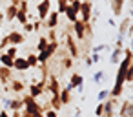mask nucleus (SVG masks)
Masks as SVG:
<instances>
[{"mask_svg":"<svg viewBox=\"0 0 133 117\" xmlns=\"http://www.w3.org/2000/svg\"><path fill=\"white\" fill-rule=\"evenodd\" d=\"M86 2H93V0H86Z\"/></svg>","mask_w":133,"mask_h":117,"instance_id":"nucleus-54","label":"nucleus"},{"mask_svg":"<svg viewBox=\"0 0 133 117\" xmlns=\"http://www.w3.org/2000/svg\"><path fill=\"white\" fill-rule=\"evenodd\" d=\"M126 82H133V62L128 68V71H126Z\"/></svg>","mask_w":133,"mask_h":117,"instance_id":"nucleus-37","label":"nucleus"},{"mask_svg":"<svg viewBox=\"0 0 133 117\" xmlns=\"http://www.w3.org/2000/svg\"><path fill=\"white\" fill-rule=\"evenodd\" d=\"M104 77H106V71L100 70V71H97V73L93 75V82H95V84H100V82L104 81Z\"/></svg>","mask_w":133,"mask_h":117,"instance_id":"nucleus-30","label":"nucleus"},{"mask_svg":"<svg viewBox=\"0 0 133 117\" xmlns=\"http://www.w3.org/2000/svg\"><path fill=\"white\" fill-rule=\"evenodd\" d=\"M0 86H2V84H0Z\"/></svg>","mask_w":133,"mask_h":117,"instance_id":"nucleus-57","label":"nucleus"},{"mask_svg":"<svg viewBox=\"0 0 133 117\" xmlns=\"http://www.w3.org/2000/svg\"><path fill=\"white\" fill-rule=\"evenodd\" d=\"M13 57H9L6 51H2V53H0V64H2V66H6V68H11L13 70Z\"/></svg>","mask_w":133,"mask_h":117,"instance_id":"nucleus-21","label":"nucleus"},{"mask_svg":"<svg viewBox=\"0 0 133 117\" xmlns=\"http://www.w3.org/2000/svg\"><path fill=\"white\" fill-rule=\"evenodd\" d=\"M78 86H84V77H82L80 73H71V79H69V82L66 84V88L73 91V90L78 88Z\"/></svg>","mask_w":133,"mask_h":117,"instance_id":"nucleus-12","label":"nucleus"},{"mask_svg":"<svg viewBox=\"0 0 133 117\" xmlns=\"http://www.w3.org/2000/svg\"><path fill=\"white\" fill-rule=\"evenodd\" d=\"M15 20H18V22H20V26H24V24H28V22H29V19H28V13H22V11H17V17H15Z\"/></svg>","mask_w":133,"mask_h":117,"instance_id":"nucleus-26","label":"nucleus"},{"mask_svg":"<svg viewBox=\"0 0 133 117\" xmlns=\"http://www.w3.org/2000/svg\"><path fill=\"white\" fill-rule=\"evenodd\" d=\"M109 97V90H100L98 91V95H97V99H98V102H102V101H106Z\"/></svg>","mask_w":133,"mask_h":117,"instance_id":"nucleus-33","label":"nucleus"},{"mask_svg":"<svg viewBox=\"0 0 133 117\" xmlns=\"http://www.w3.org/2000/svg\"><path fill=\"white\" fill-rule=\"evenodd\" d=\"M115 48H126L124 46V35H117V40H115Z\"/></svg>","mask_w":133,"mask_h":117,"instance_id":"nucleus-35","label":"nucleus"},{"mask_svg":"<svg viewBox=\"0 0 133 117\" xmlns=\"http://www.w3.org/2000/svg\"><path fill=\"white\" fill-rule=\"evenodd\" d=\"M104 2H108V0H104Z\"/></svg>","mask_w":133,"mask_h":117,"instance_id":"nucleus-56","label":"nucleus"},{"mask_svg":"<svg viewBox=\"0 0 133 117\" xmlns=\"http://www.w3.org/2000/svg\"><path fill=\"white\" fill-rule=\"evenodd\" d=\"M8 46H11V44H9V39H8V35H2V37H0V53L6 51Z\"/></svg>","mask_w":133,"mask_h":117,"instance_id":"nucleus-29","label":"nucleus"},{"mask_svg":"<svg viewBox=\"0 0 133 117\" xmlns=\"http://www.w3.org/2000/svg\"><path fill=\"white\" fill-rule=\"evenodd\" d=\"M9 2H11V6H15V8L20 6V0H9Z\"/></svg>","mask_w":133,"mask_h":117,"instance_id":"nucleus-47","label":"nucleus"},{"mask_svg":"<svg viewBox=\"0 0 133 117\" xmlns=\"http://www.w3.org/2000/svg\"><path fill=\"white\" fill-rule=\"evenodd\" d=\"M44 117H58V112H55V110H48V112H44Z\"/></svg>","mask_w":133,"mask_h":117,"instance_id":"nucleus-42","label":"nucleus"},{"mask_svg":"<svg viewBox=\"0 0 133 117\" xmlns=\"http://www.w3.org/2000/svg\"><path fill=\"white\" fill-rule=\"evenodd\" d=\"M22 102H24V110H28V112H31V113H38V112H42V104L37 102V99L31 97L29 93L22 95ZM42 113H44V112H42Z\"/></svg>","mask_w":133,"mask_h":117,"instance_id":"nucleus-2","label":"nucleus"},{"mask_svg":"<svg viewBox=\"0 0 133 117\" xmlns=\"http://www.w3.org/2000/svg\"><path fill=\"white\" fill-rule=\"evenodd\" d=\"M8 86H9V91H13V93H17V95H20V93L26 90V84H24L20 79H11V82H9Z\"/></svg>","mask_w":133,"mask_h":117,"instance_id":"nucleus-14","label":"nucleus"},{"mask_svg":"<svg viewBox=\"0 0 133 117\" xmlns=\"http://www.w3.org/2000/svg\"><path fill=\"white\" fill-rule=\"evenodd\" d=\"M91 17H93V2L82 0V6H80V11H78V19L86 24V22H91Z\"/></svg>","mask_w":133,"mask_h":117,"instance_id":"nucleus-3","label":"nucleus"},{"mask_svg":"<svg viewBox=\"0 0 133 117\" xmlns=\"http://www.w3.org/2000/svg\"><path fill=\"white\" fill-rule=\"evenodd\" d=\"M64 39H66V48H68V51H69V57H71V59H78V57H80V48H78V44H77V39H75L69 31L64 33Z\"/></svg>","mask_w":133,"mask_h":117,"instance_id":"nucleus-1","label":"nucleus"},{"mask_svg":"<svg viewBox=\"0 0 133 117\" xmlns=\"http://www.w3.org/2000/svg\"><path fill=\"white\" fill-rule=\"evenodd\" d=\"M4 11H0V37H2V24H4Z\"/></svg>","mask_w":133,"mask_h":117,"instance_id":"nucleus-45","label":"nucleus"},{"mask_svg":"<svg viewBox=\"0 0 133 117\" xmlns=\"http://www.w3.org/2000/svg\"><path fill=\"white\" fill-rule=\"evenodd\" d=\"M122 20H120V24H118V35H124L126 37V33H128V29H129V24L133 22L129 17H120Z\"/></svg>","mask_w":133,"mask_h":117,"instance_id":"nucleus-17","label":"nucleus"},{"mask_svg":"<svg viewBox=\"0 0 133 117\" xmlns=\"http://www.w3.org/2000/svg\"><path fill=\"white\" fill-rule=\"evenodd\" d=\"M24 108V102H22V97L18 95L17 99H4V110L8 112V110H11V112H15V110H22Z\"/></svg>","mask_w":133,"mask_h":117,"instance_id":"nucleus-8","label":"nucleus"},{"mask_svg":"<svg viewBox=\"0 0 133 117\" xmlns=\"http://www.w3.org/2000/svg\"><path fill=\"white\" fill-rule=\"evenodd\" d=\"M68 6H69L68 0H57V11H58V15H62V13L66 11Z\"/></svg>","mask_w":133,"mask_h":117,"instance_id":"nucleus-28","label":"nucleus"},{"mask_svg":"<svg viewBox=\"0 0 133 117\" xmlns=\"http://www.w3.org/2000/svg\"><path fill=\"white\" fill-rule=\"evenodd\" d=\"M131 102H133V101H131Z\"/></svg>","mask_w":133,"mask_h":117,"instance_id":"nucleus-58","label":"nucleus"},{"mask_svg":"<svg viewBox=\"0 0 133 117\" xmlns=\"http://www.w3.org/2000/svg\"><path fill=\"white\" fill-rule=\"evenodd\" d=\"M71 29H73V37H75L77 40H86V28H84V22H82L80 19H78L77 22H73Z\"/></svg>","mask_w":133,"mask_h":117,"instance_id":"nucleus-9","label":"nucleus"},{"mask_svg":"<svg viewBox=\"0 0 133 117\" xmlns=\"http://www.w3.org/2000/svg\"><path fill=\"white\" fill-rule=\"evenodd\" d=\"M129 19H131V20H133V8H131V9H129Z\"/></svg>","mask_w":133,"mask_h":117,"instance_id":"nucleus-51","label":"nucleus"},{"mask_svg":"<svg viewBox=\"0 0 133 117\" xmlns=\"http://www.w3.org/2000/svg\"><path fill=\"white\" fill-rule=\"evenodd\" d=\"M48 102H49V108L55 110V112H58V110L62 108V102H60V97H58V95H51Z\"/></svg>","mask_w":133,"mask_h":117,"instance_id":"nucleus-23","label":"nucleus"},{"mask_svg":"<svg viewBox=\"0 0 133 117\" xmlns=\"http://www.w3.org/2000/svg\"><path fill=\"white\" fill-rule=\"evenodd\" d=\"M20 115H22V117H35V113H31V112H28V110H24V108L20 110Z\"/></svg>","mask_w":133,"mask_h":117,"instance_id":"nucleus-43","label":"nucleus"},{"mask_svg":"<svg viewBox=\"0 0 133 117\" xmlns=\"http://www.w3.org/2000/svg\"><path fill=\"white\" fill-rule=\"evenodd\" d=\"M126 0H109V9L113 17H122V9H124Z\"/></svg>","mask_w":133,"mask_h":117,"instance_id":"nucleus-10","label":"nucleus"},{"mask_svg":"<svg viewBox=\"0 0 133 117\" xmlns=\"http://www.w3.org/2000/svg\"><path fill=\"white\" fill-rule=\"evenodd\" d=\"M102 113H104V102H98L95 106V117H100Z\"/></svg>","mask_w":133,"mask_h":117,"instance_id":"nucleus-36","label":"nucleus"},{"mask_svg":"<svg viewBox=\"0 0 133 117\" xmlns=\"http://www.w3.org/2000/svg\"><path fill=\"white\" fill-rule=\"evenodd\" d=\"M13 70H17V71H28L29 70V64H28L26 57H17L13 60Z\"/></svg>","mask_w":133,"mask_h":117,"instance_id":"nucleus-15","label":"nucleus"},{"mask_svg":"<svg viewBox=\"0 0 133 117\" xmlns=\"http://www.w3.org/2000/svg\"><path fill=\"white\" fill-rule=\"evenodd\" d=\"M40 28H42V20L35 19L33 20V31H40Z\"/></svg>","mask_w":133,"mask_h":117,"instance_id":"nucleus-40","label":"nucleus"},{"mask_svg":"<svg viewBox=\"0 0 133 117\" xmlns=\"http://www.w3.org/2000/svg\"><path fill=\"white\" fill-rule=\"evenodd\" d=\"M120 117H133V102L124 101L120 104Z\"/></svg>","mask_w":133,"mask_h":117,"instance_id":"nucleus-16","label":"nucleus"},{"mask_svg":"<svg viewBox=\"0 0 133 117\" xmlns=\"http://www.w3.org/2000/svg\"><path fill=\"white\" fill-rule=\"evenodd\" d=\"M18 11H22V13H29V0H20Z\"/></svg>","mask_w":133,"mask_h":117,"instance_id":"nucleus-32","label":"nucleus"},{"mask_svg":"<svg viewBox=\"0 0 133 117\" xmlns=\"http://www.w3.org/2000/svg\"><path fill=\"white\" fill-rule=\"evenodd\" d=\"M128 37H133V22L129 24V29H128V33H126Z\"/></svg>","mask_w":133,"mask_h":117,"instance_id":"nucleus-46","label":"nucleus"},{"mask_svg":"<svg viewBox=\"0 0 133 117\" xmlns=\"http://www.w3.org/2000/svg\"><path fill=\"white\" fill-rule=\"evenodd\" d=\"M35 117H44V113H42V112H38V113H35Z\"/></svg>","mask_w":133,"mask_h":117,"instance_id":"nucleus-52","label":"nucleus"},{"mask_svg":"<svg viewBox=\"0 0 133 117\" xmlns=\"http://www.w3.org/2000/svg\"><path fill=\"white\" fill-rule=\"evenodd\" d=\"M17 11H18V8H15V6H8L6 8V13H4V19H6V22H13L15 20V17H17Z\"/></svg>","mask_w":133,"mask_h":117,"instance_id":"nucleus-19","label":"nucleus"},{"mask_svg":"<svg viewBox=\"0 0 133 117\" xmlns=\"http://www.w3.org/2000/svg\"><path fill=\"white\" fill-rule=\"evenodd\" d=\"M9 117H22V115H20V112H18V110H15V112H13Z\"/></svg>","mask_w":133,"mask_h":117,"instance_id":"nucleus-48","label":"nucleus"},{"mask_svg":"<svg viewBox=\"0 0 133 117\" xmlns=\"http://www.w3.org/2000/svg\"><path fill=\"white\" fill-rule=\"evenodd\" d=\"M49 11H51V0H40V2L37 4V19L38 20H46L48 19V15H49Z\"/></svg>","mask_w":133,"mask_h":117,"instance_id":"nucleus-5","label":"nucleus"},{"mask_svg":"<svg viewBox=\"0 0 133 117\" xmlns=\"http://www.w3.org/2000/svg\"><path fill=\"white\" fill-rule=\"evenodd\" d=\"M60 90H62V86H60L57 75H48V81H46V91H48L49 95H58Z\"/></svg>","mask_w":133,"mask_h":117,"instance_id":"nucleus-4","label":"nucleus"},{"mask_svg":"<svg viewBox=\"0 0 133 117\" xmlns=\"http://www.w3.org/2000/svg\"><path fill=\"white\" fill-rule=\"evenodd\" d=\"M122 55H124V48H122V50H120V48H113V50H111L109 62H111V64H118L120 59H122Z\"/></svg>","mask_w":133,"mask_h":117,"instance_id":"nucleus-18","label":"nucleus"},{"mask_svg":"<svg viewBox=\"0 0 133 117\" xmlns=\"http://www.w3.org/2000/svg\"><path fill=\"white\" fill-rule=\"evenodd\" d=\"M69 6H71V8H73V9L78 13V11H80V6H82V0H71V2H69Z\"/></svg>","mask_w":133,"mask_h":117,"instance_id":"nucleus-38","label":"nucleus"},{"mask_svg":"<svg viewBox=\"0 0 133 117\" xmlns=\"http://www.w3.org/2000/svg\"><path fill=\"white\" fill-rule=\"evenodd\" d=\"M84 28H86V39H88V37H93V24H91V22H86Z\"/></svg>","mask_w":133,"mask_h":117,"instance_id":"nucleus-34","label":"nucleus"},{"mask_svg":"<svg viewBox=\"0 0 133 117\" xmlns=\"http://www.w3.org/2000/svg\"><path fill=\"white\" fill-rule=\"evenodd\" d=\"M60 66H62V70H71V68H73V59H71V57H66V55H64V59H62Z\"/></svg>","mask_w":133,"mask_h":117,"instance_id":"nucleus-27","label":"nucleus"},{"mask_svg":"<svg viewBox=\"0 0 133 117\" xmlns=\"http://www.w3.org/2000/svg\"><path fill=\"white\" fill-rule=\"evenodd\" d=\"M0 117H9V113L6 110H2V112H0Z\"/></svg>","mask_w":133,"mask_h":117,"instance_id":"nucleus-50","label":"nucleus"},{"mask_svg":"<svg viewBox=\"0 0 133 117\" xmlns=\"http://www.w3.org/2000/svg\"><path fill=\"white\" fill-rule=\"evenodd\" d=\"M26 60H28L29 68H38V59H37V53H29V55L26 57Z\"/></svg>","mask_w":133,"mask_h":117,"instance_id":"nucleus-24","label":"nucleus"},{"mask_svg":"<svg viewBox=\"0 0 133 117\" xmlns=\"http://www.w3.org/2000/svg\"><path fill=\"white\" fill-rule=\"evenodd\" d=\"M22 29H24V33H31V31H33V22L24 24V26H22Z\"/></svg>","mask_w":133,"mask_h":117,"instance_id":"nucleus-41","label":"nucleus"},{"mask_svg":"<svg viewBox=\"0 0 133 117\" xmlns=\"http://www.w3.org/2000/svg\"><path fill=\"white\" fill-rule=\"evenodd\" d=\"M91 62H93V64L100 62V55H98V53H93V55H91Z\"/></svg>","mask_w":133,"mask_h":117,"instance_id":"nucleus-44","label":"nucleus"},{"mask_svg":"<svg viewBox=\"0 0 133 117\" xmlns=\"http://www.w3.org/2000/svg\"><path fill=\"white\" fill-rule=\"evenodd\" d=\"M58 97H60V102H62V106H66V104H71V90H68V88H62V90H60V93H58Z\"/></svg>","mask_w":133,"mask_h":117,"instance_id":"nucleus-20","label":"nucleus"},{"mask_svg":"<svg viewBox=\"0 0 133 117\" xmlns=\"http://www.w3.org/2000/svg\"><path fill=\"white\" fill-rule=\"evenodd\" d=\"M11 79H13V70L6 68V66H0V84L6 86L11 82Z\"/></svg>","mask_w":133,"mask_h":117,"instance_id":"nucleus-13","label":"nucleus"},{"mask_svg":"<svg viewBox=\"0 0 133 117\" xmlns=\"http://www.w3.org/2000/svg\"><path fill=\"white\" fill-rule=\"evenodd\" d=\"M64 15H66V19H68V20H69L71 24L78 20V13H77V11H75V9L71 8V6H68V8H66V11H64Z\"/></svg>","mask_w":133,"mask_h":117,"instance_id":"nucleus-22","label":"nucleus"},{"mask_svg":"<svg viewBox=\"0 0 133 117\" xmlns=\"http://www.w3.org/2000/svg\"><path fill=\"white\" fill-rule=\"evenodd\" d=\"M58 11H49V15H48V19L42 22L44 26H46V29H55L57 26H58Z\"/></svg>","mask_w":133,"mask_h":117,"instance_id":"nucleus-11","label":"nucleus"},{"mask_svg":"<svg viewBox=\"0 0 133 117\" xmlns=\"http://www.w3.org/2000/svg\"><path fill=\"white\" fill-rule=\"evenodd\" d=\"M48 31H49V33H48L46 39H48L49 42H55V40H57V29H48Z\"/></svg>","mask_w":133,"mask_h":117,"instance_id":"nucleus-39","label":"nucleus"},{"mask_svg":"<svg viewBox=\"0 0 133 117\" xmlns=\"http://www.w3.org/2000/svg\"><path fill=\"white\" fill-rule=\"evenodd\" d=\"M48 44H49V40L46 39V37H40L38 39V42H37V51L40 53V51H44L46 48H48Z\"/></svg>","mask_w":133,"mask_h":117,"instance_id":"nucleus-25","label":"nucleus"},{"mask_svg":"<svg viewBox=\"0 0 133 117\" xmlns=\"http://www.w3.org/2000/svg\"><path fill=\"white\" fill-rule=\"evenodd\" d=\"M86 66H93V62H91V57H86Z\"/></svg>","mask_w":133,"mask_h":117,"instance_id":"nucleus-49","label":"nucleus"},{"mask_svg":"<svg viewBox=\"0 0 133 117\" xmlns=\"http://www.w3.org/2000/svg\"><path fill=\"white\" fill-rule=\"evenodd\" d=\"M8 39H9V44H11V46H17V48L26 42V35H24L22 31H18V29H11V31L8 33Z\"/></svg>","mask_w":133,"mask_h":117,"instance_id":"nucleus-7","label":"nucleus"},{"mask_svg":"<svg viewBox=\"0 0 133 117\" xmlns=\"http://www.w3.org/2000/svg\"><path fill=\"white\" fill-rule=\"evenodd\" d=\"M131 6H133V0H131Z\"/></svg>","mask_w":133,"mask_h":117,"instance_id":"nucleus-55","label":"nucleus"},{"mask_svg":"<svg viewBox=\"0 0 133 117\" xmlns=\"http://www.w3.org/2000/svg\"><path fill=\"white\" fill-rule=\"evenodd\" d=\"M129 44H131V48H129V50H131V51H133V39H131V42H129Z\"/></svg>","mask_w":133,"mask_h":117,"instance_id":"nucleus-53","label":"nucleus"},{"mask_svg":"<svg viewBox=\"0 0 133 117\" xmlns=\"http://www.w3.org/2000/svg\"><path fill=\"white\" fill-rule=\"evenodd\" d=\"M46 93V81H37V82H31L29 84V95L38 99Z\"/></svg>","mask_w":133,"mask_h":117,"instance_id":"nucleus-6","label":"nucleus"},{"mask_svg":"<svg viewBox=\"0 0 133 117\" xmlns=\"http://www.w3.org/2000/svg\"><path fill=\"white\" fill-rule=\"evenodd\" d=\"M6 53H8L9 57H13V59H17V57H18V48H17V46H8V50H6Z\"/></svg>","mask_w":133,"mask_h":117,"instance_id":"nucleus-31","label":"nucleus"}]
</instances>
